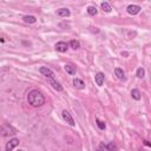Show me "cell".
<instances>
[{
    "mask_svg": "<svg viewBox=\"0 0 151 151\" xmlns=\"http://www.w3.org/2000/svg\"><path fill=\"white\" fill-rule=\"evenodd\" d=\"M96 123H97V125H98V127H99L100 130H105L106 125H105V123H104V122H101V120H99V119L97 118V119H96Z\"/></svg>",
    "mask_w": 151,
    "mask_h": 151,
    "instance_id": "obj_19",
    "label": "cell"
},
{
    "mask_svg": "<svg viewBox=\"0 0 151 151\" xmlns=\"http://www.w3.org/2000/svg\"><path fill=\"white\" fill-rule=\"evenodd\" d=\"M97 151H106V146L104 143H99L98 147H97Z\"/></svg>",
    "mask_w": 151,
    "mask_h": 151,
    "instance_id": "obj_21",
    "label": "cell"
},
{
    "mask_svg": "<svg viewBox=\"0 0 151 151\" xmlns=\"http://www.w3.org/2000/svg\"><path fill=\"white\" fill-rule=\"evenodd\" d=\"M57 14L59 17H70V9L68 8H59V9H57Z\"/></svg>",
    "mask_w": 151,
    "mask_h": 151,
    "instance_id": "obj_10",
    "label": "cell"
},
{
    "mask_svg": "<svg viewBox=\"0 0 151 151\" xmlns=\"http://www.w3.org/2000/svg\"><path fill=\"white\" fill-rule=\"evenodd\" d=\"M48 80V83L52 85V87L54 88V90H57V91H63V86L55 80V78H51V79H47Z\"/></svg>",
    "mask_w": 151,
    "mask_h": 151,
    "instance_id": "obj_7",
    "label": "cell"
},
{
    "mask_svg": "<svg viewBox=\"0 0 151 151\" xmlns=\"http://www.w3.org/2000/svg\"><path fill=\"white\" fill-rule=\"evenodd\" d=\"M87 13H88L90 15H96V14L98 13V9H97L96 6H88V7H87Z\"/></svg>",
    "mask_w": 151,
    "mask_h": 151,
    "instance_id": "obj_17",
    "label": "cell"
},
{
    "mask_svg": "<svg viewBox=\"0 0 151 151\" xmlns=\"http://www.w3.org/2000/svg\"><path fill=\"white\" fill-rule=\"evenodd\" d=\"M61 114H63V118H64V120L66 122V123H68L71 126H74V119H73V117L71 116V113L68 112V111H66V110H63V112H61Z\"/></svg>",
    "mask_w": 151,
    "mask_h": 151,
    "instance_id": "obj_3",
    "label": "cell"
},
{
    "mask_svg": "<svg viewBox=\"0 0 151 151\" xmlns=\"http://www.w3.org/2000/svg\"><path fill=\"white\" fill-rule=\"evenodd\" d=\"M73 85H74V87H76V88H78V90H83V88L85 87L84 81H83L81 79H78V78L73 79Z\"/></svg>",
    "mask_w": 151,
    "mask_h": 151,
    "instance_id": "obj_9",
    "label": "cell"
},
{
    "mask_svg": "<svg viewBox=\"0 0 151 151\" xmlns=\"http://www.w3.org/2000/svg\"><path fill=\"white\" fill-rule=\"evenodd\" d=\"M64 68H65V71H66L68 74H74V73H76V66H73V65H71V64H66V65L64 66Z\"/></svg>",
    "mask_w": 151,
    "mask_h": 151,
    "instance_id": "obj_12",
    "label": "cell"
},
{
    "mask_svg": "<svg viewBox=\"0 0 151 151\" xmlns=\"http://www.w3.org/2000/svg\"><path fill=\"white\" fill-rule=\"evenodd\" d=\"M144 144H145V145H146V146H150V143H149V142H147V140H144Z\"/></svg>",
    "mask_w": 151,
    "mask_h": 151,
    "instance_id": "obj_22",
    "label": "cell"
},
{
    "mask_svg": "<svg viewBox=\"0 0 151 151\" xmlns=\"http://www.w3.org/2000/svg\"><path fill=\"white\" fill-rule=\"evenodd\" d=\"M144 76H145L144 68H143V67H139V68L137 70V77H138V78H143Z\"/></svg>",
    "mask_w": 151,
    "mask_h": 151,
    "instance_id": "obj_20",
    "label": "cell"
},
{
    "mask_svg": "<svg viewBox=\"0 0 151 151\" xmlns=\"http://www.w3.org/2000/svg\"><path fill=\"white\" fill-rule=\"evenodd\" d=\"M114 74L117 76L118 79H125V76H124V71L119 67H116L114 68Z\"/></svg>",
    "mask_w": 151,
    "mask_h": 151,
    "instance_id": "obj_13",
    "label": "cell"
},
{
    "mask_svg": "<svg viewBox=\"0 0 151 151\" xmlns=\"http://www.w3.org/2000/svg\"><path fill=\"white\" fill-rule=\"evenodd\" d=\"M101 8H103V11H105V12H111L112 11V7H111V5L109 4V2H101Z\"/></svg>",
    "mask_w": 151,
    "mask_h": 151,
    "instance_id": "obj_16",
    "label": "cell"
},
{
    "mask_svg": "<svg viewBox=\"0 0 151 151\" xmlns=\"http://www.w3.org/2000/svg\"><path fill=\"white\" fill-rule=\"evenodd\" d=\"M67 48H68V45L65 42V41H59V42H57L55 44V50L58 51V52H66L67 51Z\"/></svg>",
    "mask_w": 151,
    "mask_h": 151,
    "instance_id": "obj_6",
    "label": "cell"
},
{
    "mask_svg": "<svg viewBox=\"0 0 151 151\" xmlns=\"http://www.w3.org/2000/svg\"><path fill=\"white\" fill-rule=\"evenodd\" d=\"M19 143H20V140H19L18 138H13V139H11L9 142H7V144H6V146H5L6 151H12L15 146L19 145Z\"/></svg>",
    "mask_w": 151,
    "mask_h": 151,
    "instance_id": "obj_4",
    "label": "cell"
},
{
    "mask_svg": "<svg viewBox=\"0 0 151 151\" xmlns=\"http://www.w3.org/2000/svg\"><path fill=\"white\" fill-rule=\"evenodd\" d=\"M131 96H132V98L136 99V100H139V99H140V92H139L137 88H133V90L131 91Z\"/></svg>",
    "mask_w": 151,
    "mask_h": 151,
    "instance_id": "obj_14",
    "label": "cell"
},
{
    "mask_svg": "<svg viewBox=\"0 0 151 151\" xmlns=\"http://www.w3.org/2000/svg\"><path fill=\"white\" fill-rule=\"evenodd\" d=\"M70 46H71V48H73V50H78V48L80 47V44H79L78 40H71V41H70Z\"/></svg>",
    "mask_w": 151,
    "mask_h": 151,
    "instance_id": "obj_18",
    "label": "cell"
},
{
    "mask_svg": "<svg viewBox=\"0 0 151 151\" xmlns=\"http://www.w3.org/2000/svg\"><path fill=\"white\" fill-rule=\"evenodd\" d=\"M105 146H106V151H117V145L113 142H110Z\"/></svg>",
    "mask_w": 151,
    "mask_h": 151,
    "instance_id": "obj_15",
    "label": "cell"
},
{
    "mask_svg": "<svg viewBox=\"0 0 151 151\" xmlns=\"http://www.w3.org/2000/svg\"><path fill=\"white\" fill-rule=\"evenodd\" d=\"M39 72H40L42 76H45L47 79L54 78V72H53L51 68L46 67V66H42V67H40V68H39Z\"/></svg>",
    "mask_w": 151,
    "mask_h": 151,
    "instance_id": "obj_2",
    "label": "cell"
},
{
    "mask_svg": "<svg viewBox=\"0 0 151 151\" xmlns=\"http://www.w3.org/2000/svg\"><path fill=\"white\" fill-rule=\"evenodd\" d=\"M126 11H127L129 14L136 15V14H138L140 12V6H138V5H129L126 7Z\"/></svg>",
    "mask_w": 151,
    "mask_h": 151,
    "instance_id": "obj_5",
    "label": "cell"
},
{
    "mask_svg": "<svg viewBox=\"0 0 151 151\" xmlns=\"http://www.w3.org/2000/svg\"><path fill=\"white\" fill-rule=\"evenodd\" d=\"M27 101L28 104H31L34 107H39L41 105L45 104V97L42 96V93L38 90H32L28 94H27Z\"/></svg>",
    "mask_w": 151,
    "mask_h": 151,
    "instance_id": "obj_1",
    "label": "cell"
},
{
    "mask_svg": "<svg viewBox=\"0 0 151 151\" xmlns=\"http://www.w3.org/2000/svg\"><path fill=\"white\" fill-rule=\"evenodd\" d=\"M19 151H22V150H19Z\"/></svg>",
    "mask_w": 151,
    "mask_h": 151,
    "instance_id": "obj_23",
    "label": "cell"
},
{
    "mask_svg": "<svg viewBox=\"0 0 151 151\" xmlns=\"http://www.w3.org/2000/svg\"><path fill=\"white\" fill-rule=\"evenodd\" d=\"M94 80H96V84H97L98 86H103V84H104V73L98 72V73L94 76Z\"/></svg>",
    "mask_w": 151,
    "mask_h": 151,
    "instance_id": "obj_8",
    "label": "cell"
},
{
    "mask_svg": "<svg viewBox=\"0 0 151 151\" xmlns=\"http://www.w3.org/2000/svg\"><path fill=\"white\" fill-rule=\"evenodd\" d=\"M22 20L25 22H28V24H34L37 21V18L34 15H24L22 17Z\"/></svg>",
    "mask_w": 151,
    "mask_h": 151,
    "instance_id": "obj_11",
    "label": "cell"
}]
</instances>
